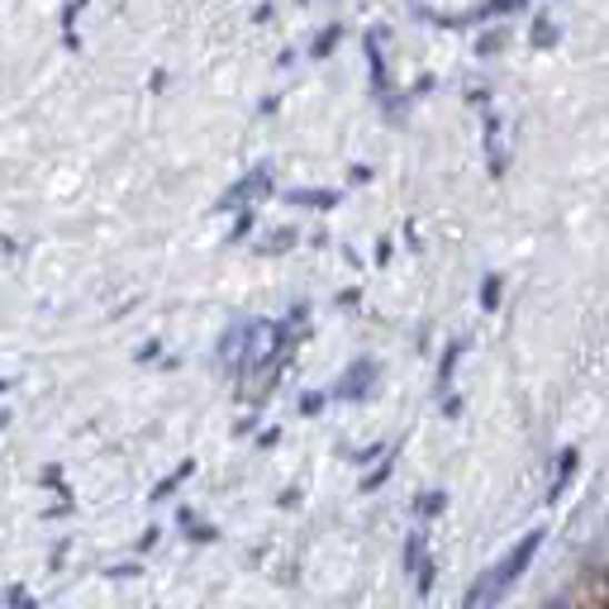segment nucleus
I'll list each match as a JSON object with an SVG mask.
<instances>
[{
	"label": "nucleus",
	"instance_id": "nucleus-6",
	"mask_svg": "<svg viewBox=\"0 0 609 609\" xmlns=\"http://www.w3.org/2000/svg\"><path fill=\"white\" fill-rule=\"evenodd\" d=\"M286 200H291V206H310V210H333L338 191H291Z\"/></svg>",
	"mask_w": 609,
	"mask_h": 609
},
{
	"label": "nucleus",
	"instance_id": "nucleus-5",
	"mask_svg": "<svg viewBox=\"0 0 609 609\" xmlns=\"http://www.w3.org/2000/svg\"><path fill=\"white\" fill-rule=\"evenodd\" d=\"M577 467H581V452L577 448H567L562 457H557V477L548 486V500H562L567 496V486H571V477H577Z\"/></svg>",
	"mask_w": 609,
	"mask_h": 609
},
{
	"label": "nucleus",
	"instance_id": "nucleus-17",
	"mask_svg": "<svg viewBox=\"0 0 609 609\" xmlns=\"http://www.w3.org/2000/svg\"><path fill=\"white\" fill-rule=\"evenodd\" d=\"M248 233H252V210H243L239 224H233V239H248Z\"/></svg>",
	"mask_w": 609,
	"mask_h": 609
},
{
	"label": "nucleus",
	"instance_id": "nucleus-11",
	"mask_svg": "<svg viewBox=\"0 0 609 609\" xmlns=\"http://www.w3.org/2000/svg\"><path fill=\"white\" fill-rule=\"evenodd\" d=\"M500 304V277H486L481 281V310H496Z\"/></svg>",
	"mask_w": 609,
	"mask_h": 609
},
{
	"label": "nucleus",
	"instance_id": "nucleus-3",
	"mask_svg": "<svg viewBox=\"0 0 609 609\" xmlns=\"http://www.w3.org/2000/svg\"><path fill=\"white\" fill-rule=\"evenodd\" d=\"M371 381H377V362H352L343 371V381H338V400H367L371 396Z\"/></svg>",
	"mask_w": 609,
	"mask_h": 609
},
{
	"label": "nucleus",
	"instance_id": "nucleus-4",
	"mask_svg": "<svg viewBox=\"0 0 609 609\" xmlns=\"http://www.w3.org/2000/svg\"><path fill=\"white\" fill-rule=\"evenodd\" d=\"M405 567H410L419 596H429V586H433V562H429V552H425V533H415L410 543H405Z\"/></svg>",
	"mask_w": 609,
	"mask_h": 609
},
{
	"label": "nucleus",
	"instance_id": "nucleus-7",
	"mask_svg": "<svg viewBox=\"0 0 609 609\" xmlns=\"http://www.w3.org/2000/svg\"><path fill=\"white\" fill-rule=\"evenodd\" d=\"M191 471H196V462H181V467L172 471V477H162L158 486H152V500H167V496H172V490H177L186 477H191Z\"/></svg>",
	"mask_w": 609,
	"mask_h": 609
},
{
	"label": "nucleus",
	"instance_id": "nucleus-13",
	"mask_svg": "<svg viewBox=\"0 0 609 609\" xmlns=\"http://www.w3.org/2000/svg\"><path fill=\"white\" fill-rule=\"evenodd\" d=\"M443 505H448V496H443V490H433V496H429L425 505H415V515H438Z\"/></svg>",
	"mask_w": 609,
	"mask_h": 609
},
{
	"label": "nucleus",
	"instance_id": "nucleus-16",
	"mask_svg": "<svg viewBox=\"0 0 609 609\" xmlns=\"http://www.w3.org/2000/svg\"><path fill=\"white\" fill-rule=\"evenodd\" d=\"M291 243H296V233H277V239H262V248H267V252H286Z\"/></svg>",
	"mask_w": 609,
	"mask_h": 609
},
{
	"label": "nucleus",
	"instance_id": "nucleus-18",
	"mask_svg": "<svg viewBox=\"0 0 609 609\" xmlns=\"http://www.w3.org/2000/svg\"><path fill=\"white\" fill-rule=\"evenodd\" d=\"M0 391H6V381H0Z\"/></svg>",
	"mask_w": 609,
	"mask_h": 609
},
{
	"label": "nucleus",
	"instance_id": "nucleus-8",
	"mask_svg": "<svg viewBox=\"0 0 609 609\" xmlns=\"http://www.w3.org/2000/svg\"><path fill=\"white\" fill-rule=\"evenodd\" d=\"M462 352H467V343H462V338H457V343L443 352V362H438V386H443V391H448V381H452V367H457V358H462Z\"/></svg>",
	"mask_w": 609,
	"mask_h": 609
},
{
	"label": "nucleus",
	"instance_id": "nucleus-9",
	"mask_svg": "<svg viewBox=\"0 0 609 609\" xmlns=\"http://www.w3.org/2000/svg\"><path fill=\"white\" fill-rule=\"evenodd\" d=\"M529 0H490V6H481L471 20H496V14H510V10H523Z\"/></svg>",
	"mask_w": 609,
	"mask_h": 609
},
{
	"label": "nucleus",
	"instance_id": "nucleus-14",
	"mask_svg": "<svg viewBox=\"0 0 609 609\" xmlns=\"http://www.w3.org/2000/svg\"><path fill=\"white\" fill-rule=\"evenodd\" d=\"M319 410H325V396H319V391L300 396V415H319Z\"/></svg>",
	"mask_w": 609,
	"mask_h": 609
},
{
	"label": "nucleus",
	"instance_id": "nucleus-1",
	"mask_svg": "<svg viewBox=\"0 0 609 609\" xmlns=\"http://www.w3.org/2000/svg\"><path fill=\"white\" fill-rule=\"evenodd\" d=\"M543 529H533V533H523L519 543L500 557V562H490L481 577H477V586L467 590V609H490V605H500L510 590L519 586V577L533 567V557H538V548H543Z\"/></svg>",
	"mask_w": 609,
	"mask_h": 609
},
{
	"label": "nucleus",
	"instance_id": "nucleus-15",
	"mask_svg": "<svg viewBox=\"0 0 609 609\" xmlns=\"http://www.w3.org/2000/svg\"><path fill=\"white\" fill-rule=\"evenodd\" d=\"M386 477H391V462H381L377 471H371V477H362V490H377V486H381Z\"/></svg>",
	"mask_w": 609,
	"mask_h": 609
},
{
	"label": "nucleus",
	"instance_id": "nucleus-12",
	"mask_svg": "<svg viewBox=\"0 0 609 609\" xmlns=\"http://www.w3.org/2000/svg\"><path fill=\"white\" fill-rule=\"evenodd\" d=\"M533 43H538V48H552V43H557V29H552L548 20H533Z\"/></svg>",
	"mask_w": 609,
	"mask_h": 609
},
{
	"label": "nucleus",
	"instance_id": "nucleus-10",
	"mask_svg": "<svg viewBox=\"0 0 609 609\" xmlns=\"http://www.w3.org/2000/svg\"><path fill=\"white\" fill-rule=\"evenodd\" d=\"M338 39H343V29H338V24H329L325 33H319V43H315V58H329Z\"/></svg>",
	"mask_w": 609,
	"mask_h": 609
},
{
	"label": "nucleus",
	"instance_id": "nucleus-2",
	"mask_svg": "<svg viewBox=\"0 0 609 609\" xmlns=\"http://www.w3.org/2000/svg\"><path fill=\"white\" fill-rule=\"evenodd\" d=\"M262 196H272V172H248L243 181H233L229 191H224V200H219V210H243L248 200H262Z\"/></svg>",
	"mask_w": 609,
	"mask_h": 609
}]
</instances>
